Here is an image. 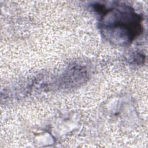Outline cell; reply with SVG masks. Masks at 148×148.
<instances>
[{
    "mask_svg": "<svg viewBox=\"0 0 148 148\" xmlns=\"http://www.w3.org/2000/svg\"><path fill=\"white\" fill-rule=\"evenodd\" d=\"M101 24L106 38L120 44L131 41L140 29L139 16L132 9L124 6L106 10Z\"/></svg>",
    "mask_w": 148,
    "mask_h": 148,
    "instance_id": "cell-1",
    "label": "cell"
}]
</instances>
